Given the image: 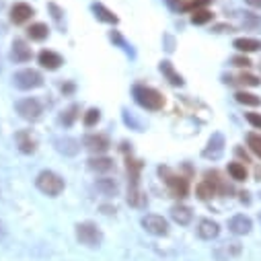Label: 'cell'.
I'll return each mask as SVG.
<instances>
[{
    "mask_svg": "<svg viewBox=\"0 0 261 261\" xmlns=\"http://www.w3.org/2000/svg\"><path fill=\"white\" fill-rule=\"evenodd\" d=\"M17 144H19V150L25 152V154L35 152V142H33V138H31L29 132H19L17 134Z\"/></svg>",
    "mask_w": 261,
    "mask_h": 261,
    "instance_id": "44dd1931",
    "label": "cell"
},
{
    "mask_svg": "<svg viewBox=\"0 0 261 261\" xmlns=\"http://www.w3.org/2000/svg\"><path fill=\"white\" fill-rule=\"evenodd\" d=\"M259 222H261V214H259Z\"/></svg>",
    "mask_w": 261,
    "mask_h": 261,
    "instance_id": "74e56055",
    "label": "cell"
},
{
    "mask_svg": "<svg viewBox=\"0 0 261 261\" xmlns=\"http://www.w3.org/2000/svg\"><path fill=\"white\" fill-rule=\"evenodd\" d=\"M228 175L234 179V181H245L247 179V169L243 163H230L228 165Z\"/></svg>",
    "mask_w": 261,
    "mask_h": 261,
    "instance_id": "484cf974",
    "label": "cell"
},
{
    "mask_svg": "<svg viewBox=\"0 0 261 261\" xmlns=\"http://www.w3.org/2000/svg\"><path fill=\"white\" fill-rule=\"evenodd\" d=\"M97 189L103 193V195H115L117 193V183L113 181V179H107V177H103V179H99L97 181Z\"/></svg>",
    "mask_w": 261,
    "mask_h": 261,
    "instance_id": "7402d4cb",
    "label": "cell"
},
{
    "mask_svg": "<svg viewBox=\"0 0 261 261\" xmlns=\"http://www.w3.org/2000/svg\"><path fill=\"white\" fill-rule=\"evenodd\" d=\"M89 169L95 173H107L113 169V161L107 156H93V159H89Z\"/></svg>",
    "mask_w": 261,
    "mask_h": 261,
    "instance_id": "e0dca14e",
    "label": "cell"
},
{
    "mask_svg": "<svg viewBox=\"0 0 261 261\" xmlns=\"http://www.w3.org/2000/svg\"><path fill=\"white\" fill-rule=\"evenodd\" d=\"M142 226L146 228V232L154 234V237H165L169 232V224L163 216H156V214H146L142 218Z\"/></svg>",
    "mask_w": 261,
    "mask_h": 261,
    "instance_id": "52a82bcc",
    "label": "cell"
},
{
    "mask_svg": "<svg viewBox=\"0 0 261 261\" xmlns=\"http://www.w3.org/2000/svg\"><path fill=\"white\" fill-rule=\"evenodd\" d=\"M85 146L93 152V154H103L107 148H109V140L105 138V136H101V134H91V136H87L85 138Z\"/></svg>",
    "mask_w": 261,
    "mask_h": 261,
    "instance_id": "9c48e42d",
    "label": "cell"
},
{
    "mask_svg": "<svg viewBox=\"0 0 261 261\" xmlns=\"http://www.w3.org/2000/svg\"><path fill=\"white\" fill-rule=\"evenodd\" d=\"M99 119H101V111H99V109H89V111L85 113V117H83V121H85L87 127H93Z\"/></svg>",
    "mask_w": 261,
    "mask_h": 261,
    "instance_id": "f546056e",
    "label": "cell"
},
{
    "mask_svg": "<svg viewBox=\"0 0 261 261\" xmlns=\"http://www.w3.org/2000/svg\"><path fill=\"white\" fill-rule=\"evenodd\" d=\"M220 232V226L214 222V220H202L200 226H198V234L204 239V241H212L216 239Z\"/></svg>",
    "mask_w": 261,
    "mask_h": 261,
    "instance_id": "5bb4252c",
    "label": "cell"
},
{
    "mask_svg": "<svg viewBox=\"0 0 261 261\" xmlns=\"http://www.w3.org/2000/svg\"><path fill=\"white\" fill-rule=\"evenodd\" d=\"M255 177L261 181V167H257V169H255Z\"/></svg>",
    "mask_w": 261,
    "mask_h": 261,
    "instance_id": "8d00e7d4",
    "label": "cell"
},
{
    "mask_svg": "<svg viewBox=\"0 0 261 261\" xmlns=\"http://www.w3.org/2000/svg\"><path fill=\"white\" fill-rule=\"evenodd\" d=\"M208 3H210V0H193V3H187V5H183L181 9H183V11H198V9L206 7Z\"/></svg>",
    "mask_w": 261,
    "mask_h": 261,
    "instance_id": "1f68e13d",
    "label": "cell"
},
{
    "mask_svg": "<svg viewBox=\"0 0 261 261\" xmlns=\"http://www.w3.org/2000/svg\"><path fill=\"white\" fill-rule=\"evenodd\" d=\"M31 17H33V9H31L29 5H25V3H17V5L11 9V21L17 23V25L29 21Z\"/></svg>",
    "mask_w": 261,
    "mask_h": 261,
    "instance_id": "30bf717a",
    "label": "cell"
},
{
    "mask_svg": "<svg viewBox=\"0 0 261 261\" xmlns=\"http://www.w3.org/2000/svg\"><path fill=\"white\" fill-rule=\"evenodd\" d=\"M76 113H79V107H76V105H72V107H70L66 113H64V115L60 117V121H62L64 125H70V123L76 119Z\"/></svg>",
    "mask_w": 261,
    "mask_h": 261,
    "instance_id": "4dcf8cb0",
    "label": "cell"
},
{
    "mask_svg": "<svg viewBox=\"0 0 261 261\" xmlns=\"http://www.w3.org/2000/svg\"><path fill=\"white\" fill-rule=\"evenodd\" d=\"M27 35H29L33 41H43V39L47 37V25L35 23V25H31V27L27 29Z\"/></svg>",
    "mask_w": 261,
    "mask_h": 261,
    "instance_id": "603a6c76",
    "label": "cell"
},
{
    "mask_svg": "<svg viewBox=\"0 0 261 261\" xmlns=\"http://www.w3.org/2000/svg\"><path fill=\"white\" fill-rule=\"evenodd\" d=\"M5 234H7V226H5V222L0 220V241L5 239Z\"/></svg>",
    "mask_w": 261,
    "mask_h": 261,
    "instance_id": "d590c367",
    "label": "cell"
},
{
    "mask_svg": "<svg viewBox=\"0 0 261 261\" xmlns=\"http://www.w3.org/2000/svg\"><path fill=\"white\" fill-rule=\"evenodd\" d=\"M230 62H232V66H239V68H247V66H251V60L245 58V56H234Z\"/></svg>",
    "mask_w": 261,
    "mask_h": 261,
    "instance_id": "d6a6232c",
    "label": "cell"
},
{
    "mask_svg": "<svg viewBox=\"0 0 261 261\" xmlns=\"http://www.w3.org/2000/svg\"><path fill=\"white\" fill-rule=\"evenodd\" d=\"M228 228H230V232H234V234H249V232H251V220H249L245 214H237V216L230 218Z\"/></svg>",
    "mask_w": 261,
    "mask_h": 261,
    "instance_id": "7c38bea8",
    "label": "cell"
},
{
    "mask_svg": "<svg viewBox=\"0 0 261 261\" xmlns=\"http://www.w3.org/2000/svg\"><path fill=\"white\" fill-rule=\"evenodd\" d=\"M239 253H241V245L239 243H224L220 249H216V257L220 261H228L230 257H234Z\"/></svg>",
    "mask_w": 261,
    "mask_h": 261,
    "instance_id": "d6986e66",
    "label": "cell"
},
{
    "mask_svg": "<svg viewBox=\"0 0 261 261\" xmlns=\"http://www.w3.org/2000/svg\"><path fill=\"white\" fill-rule=\"evenodd\" d=\"M234 99H237L239 103H243V105H251V107H255V105L261 103V99H259L257 95H253V93H245V91H239V93L234 95Z\"/></svg>",
    "mask_w": 261,
    "mask_h": 261,
    "instance_id": "4316f807",
    "label": "cell"
},
{
    "mask_svg": "<svg viewBox=\"0 0 261 261\" xmlns=\"http://www.w3.org/2000/svg\"><path fill=\"white\" fill-rule=\"evenodd\" d=\"M224 83H230V85H243V87H257V85H259V79L253 76V74H239L237 79H224Z\"/></svg>",
    "mask_w": 261,
    "mask_h": 261,
    "instance_id": "cb8c5ba5",
    "label": "cell"
},
{
    "mask_svg": "<svg viewBox=\"0 0 261 261\" xmlns=\"http://www.w3.org/2000/svg\"><path fill=\"white\" fill-rule=\"evenodd\" d=\"M17 113H19L23 119H27V121H35V119L41 117L43 107H41V103H39L37 99L29 97V99H21V101L17 103Z\"/></svg>",
    "mask_w": 261,
    "mask_h": 261,
    "instance_id": "8992f818",
    "label": "cell"
},
{
    "mask_svg": "<svg viewBox=\"0 0 261 261\" xmlns=\"http://www.w3.org/2000/svg\"><path fill=\"white\" fill-rule=\"evenodd\" d=\"M247 121H249L253 127L261 129V113H247Z\"/></svg>",
    "mask_w": 261,
    "mask_h": 261,
    "instance_id": "836d02e7",
    "label": "cell"
},
{
    "mask_svg": "<svg viewBox=\"0 0 261 261\" xmlns=\"http://www.w3.org/2000/svg\"><path fill=\"white\" fill-rule=\"evenodd\" d=\"M134 99H136V103L140 107H144L148 111H159L165 105V99H163V95L159 91H154L150 87H142V85L134 87Z\"/></svg>",
    "mask_w": 261,
    "mask_h": 261,
    "instance_id": "6da1fadb",
    "label": "cell"
},
{
    "mask_svg": "<svg viewBox=\"0 0 261 261\" xmlns=\"http://www.w3.org/2000/svg\"><path fill=\"white\" fill-rule=\"evenodd\" d=\"M161 72L167 76V81L171 83V85H175V87H181L183 85V79H181V74L179 72H175V68H173V64L171 62H161Z\"/></svg>",
    "mask_w": 261,
    "mask_h": 261,
    "instance_id": "ac0fdd59",
    "label": "cell"
},
{
    "mask_svg": "<svg viewBox=\"0 0 261 261\" xmlns=\"http://www.w3.org/2000/svg\"><path fill=\"white\" fill-rule=\"evenodd\" d=\"M93 11H95V15H97V19H101V21H105V23H117V17L111 13V11H107L103 5H93Z\"/></svg>",
    "mask_w": 261,
    "mask_h": 261,
    "instance_id": "d4e9b609",
    "label": "cell"
},
{
    "mask_svg": "<svg viewBox=\"0 0 261 261\" xmlns=\"http://www.w3.org/2000/svg\"><path fill=\"white\" fill-rule=\"evenodd\" d=\"M208 21H212V13H210V11H206V9L193 11V15H191V23H193V25H204V23H208Z\"/></svg>",
    "mask_w": 261,
    "mask_h": 261,
    "instance_id": "83f0119b",
    "label": "cell"
},
{
    "mask_svg": "<svg viewBox=\"0 0 261 261\" xmlns=\"http://www.w3.org/2000/svg\"><path fill=\"white\" fill-rule=\"evenodd\" d=\"M159 173H161V177L165 179V183L169 185V191L173 193V198H185L187 195V179H183L181 175H175V173H171V169H167V167H161L159 169Z\"/></svg>",
    "mask_w": 261,
    "mask_h": 261,
    "instance_id": "3957f363",
    "label": "cell"
},
{
    "mask_svg": "<svg viewBox=\"0 0 261 261\" xmlns=\"http://www.w3.org/2000/svg\"><path fill=\"white\" fill-rule=\"evenodd\" d=\"M247 5L253 7V9H259V11H261V0H247Z\"/></svg>",
    "mask_w": 261,
    "mask_h": 261,
    "instance_id": "e575fe53",
    "label": "cell"
},
{
    "mask_svg": "<svg viewBox=\"0 0 261 261\" xmlns=\"http://www.w3.org/2000/svg\"><path fill=\"white\" fill-rule=\"evenodd\" d=\"M76 239H79L83 245H87V247H99L101 241H103V234H101V230H99L97 224H93V222H83V224L76 226Z\"/></svg>",
    "mask_w": 261,
    "mask_h": 261,
    "instance_id": "277c9868",
    "label": "cell"
},
{
    "mask_svg": "<svg viewBox=\"0 0 261 261\" xmlns=\"http://www.w3.org/2000/svg\"><path fill=\"white\" fill-rule=\"evenodd\" d=\"M39 64L47 70H58L62 66V56L56 54V51H49V49H43L39 54Z\"/></svg>",
    "mask_w": 261,
    "mask_h": 261,
    "instance_id": "4fadbf2b",
    "label": "cell"
},
{
    "mask_svg": "<svg viewBox=\"0 0 261 261\" xmlns=\"http://www.w3.org/2000/svg\"><path fill=\"white\" fill-rule=\"evenodd\" d=\"M11 58L15 60V62H29L31 60V47L23 41V39H15V43H13V49H11Z\"/></svg>",
    "mask_w": 261,
    "mask_h": 261,
    "instance_id": "8fae6325",
    "label": "cell"
},
{
    "mask_svg": "<svg viewBox=\"0 0 261 261\" xmlns=\"http://www.w3.org/2000/svg\"><path fill=\"white\" fill-rule=\"evenodd\" d=\"M247 144H249V148L261 159V134H249V136H247Z\"/></svg>",
    "mask_w": 261,
    "mask_h": 261,
    "instance_id": "f1b7e54d",
    "label": "cell"
},
{
    "mask_svg": "<svg viewBox=\"0 0 261 261\" xmlns=\"http://www.w3.org/2000/svg\"><path fill=\"white\" fill-rule=\"evenodd\" d=\"M234 47L239 51H257L261 49V41L259 39H253V37H241V39H234Z\"/></svg>",
    "mask_w": 261,
    "mask_h": 261,
    "instance_id": "ffe728a7",
    "label": "cell"
},
{
    "mask_svg": "<svg viewBox=\"0 0 261 261\" xmlns=\"http://www.w3.org/2000/svg\"><path fill=\"white\" fill-rule=\"evenodd\" d=\"M171 218H173L177 224H183V226H185V224L191 222L193 214H191V210H189L187 206H181V204H179V206H173V208H171Z\"/></svg>",
    "mask_w": 261,
    "mask_h": 261,
    "instance_id": "2e32d148",
    "label": "cell"
},
{
    "mask_svg": "<svg viewBox=\"0 0 261 261\" xmlns=\"http://www.w3.org/2000/svg\"><path fill=\"white\" fill-rule=\"evenodd\" d=\"M37 183V189L43 191L45 195H51V198H56V195H60L64 191V179L60 175H56L54 171H41L35 179Z\"/></svg>",
    "mask_w": 261,
    "mask_h": 261,
    "instance_id": "7a4b0ae2",
    "label": "cell"
},
{
    "mask_svg": "<svg viewBox=\"0 0 261 261\" xmlns=\"http://www.w3.org/2000/svg\"><path fill=\"white\" fill-rule=\"evenodd\" d=\"M56 148H58V152L66 154V156H74L79 152V142L74 138H58Z\"/></svg>",
    "mask_w": 261,
    "mask_h": 261,
    "instance_id": "9a60e30c",
    "label": "cell"
},
{
    "mask_svg": "<svg viewBox=\"0 0 261 261\" xmlns=\"http://www.w3.org/2000/svg\"><path fill=\"white\" fill-rule=\"evenodd\" d=\"M15 87L21 89V91H31V89H37L43 85V79L37 70H31V68H25V70H19L15 74Z\"/></svg>",
    "mask_w": 261,
    "mask_h": 261,
    "instance_id": "5b68a950",
    "label": "cell"
},
{
    "mask_svg": "<svg viewBox=\"0 0 261 261\" xmlns=\"http://www.w3.org/2000/svg\"><path fill=\"white\" fill-rule=\"evenodd\" d=\"M222 152H224V136H222V134H214V136L210 138L206 150H204V156L216 161V159L222 156Z\"/></svg>",
    "mask_w": 261,
    "mask_h": 261,
    "instance_id": "ba28073f",
    "label": "cell"
}]
</instances>
